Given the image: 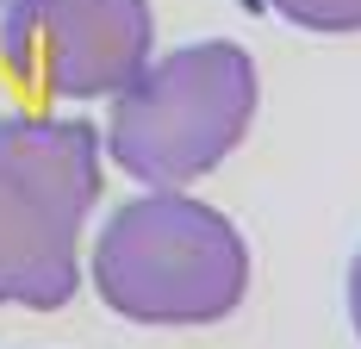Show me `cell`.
Returning <instances> with one entry per match:
<instances>
[{"label": "cell", "mask_w": 361, "mask_h": 349, "mask_svg": "<svg viewBox=\"0 0 361 349\" xmlns=\"http://www.w3.org/2000/svg\"><path fill=\"white\" fill-rule=\"evenodd\" d=\"M149 0H0V63L50 100L118 94L149 63Z\"/></svg>", "instance_id": "cell-4"}, {"label": "cell", "mask_w": 361, "mask_h": 349, "mask_svg": "<svg viewBox=\"0 0 361 349\" xmlns=\"http://www.w3.org/2000/svg\"><path fill=\"white\" fill-rule=\"evenodd\" d=\"M287 25H299V32H361V0H268Z\"/></svg>", "instance_id": "cell-5"}, {"label": "cell", "mask_w": 361, "mask_h": 349, "mask_svg": "<svg viewBox=\"0 0 361 349\" xmlns=\"http://www.w3.org/2000/svg\"><path fill=\"white\" fill-rule=\"evenodd\" d=\"M94 287L131 324H218L250 293V244L218 206L156 187L100 231Z\"/></svg>", "instance_id": "cell-2"}, {"label": "cell", "mask_w": 361, "mask_h": 349, "mask_svg": "<svg viewBox=\"0 0 361 349\" xmlns=\"http://www.w3.org/2000/svg\"><path fill=\"white\" fill-rule=\"evenodd\" d=\"M255 94L262 88L243 44L206 37L169 50L162 63H144L137 81L112 94L106 150L131 181L187 187L250 138Z\"/></svg>", "instance_id": "cell-3"}, {"label": "cell", "mask_w": 361, "mask_h": 349, "mask_svg": "<svg viewBox=\"0 0 361 349\" xmlns=\"http://www.w3.org/2000/svg\"><path fill=\"white\" fill-rule=\"evenodd\" d=\"M349 324H355V337H361V249H355V262H349Z\"/></svg>", "instance_id": "cell-6"}, {"label": "cell", "mask_w": 361, "mask_h": 349, "mask_svg": "<svg viewBox=\"0 0 361 349\" xmlns=\"http://www.w3.org/2000/svg\"><path fill=\"white\" fill-rule=\"evenodd\" d=\"M100 200V131L87 119L0 112V306L56 312L81 287V225Z\"/></svg>", "instance_id": "cell-1"}]
</instances>
